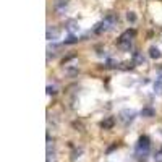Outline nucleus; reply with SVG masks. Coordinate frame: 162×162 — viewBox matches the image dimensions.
Wrapping results in <instances>:
<instances>
[{
    "label": "nucleus",
    "mask_w": 162,
    "mask_h": 162,
    "mask_svg": "<svg viewBox=\"0 0 162 162\" xmlns=\"http://www.w3.org/2000/svg\"><path fill=\"white\" fill-rule=\"evenodd\" d=\"M67 31L70 34H75L76 31H80V25H78L76 21H70V23H68V26H67Z\"/></svg>",
    "instance_id": "nucleus-8"
},
{
    "label": "nucleus",
    "mask_w": 162,
    "mask_h": 162,
    "mask_svg": "<svg viewBox=\"0 0 162 162\" xmlns=\"http://www.w3.org/2000/svg\"><path fill=\"white\" fill-rule=\"evenodd\" d=\"M149 147H151V141H149V138H147L146 135H144V136H139V139H138V144H136V149H138V153L147 154Z\"/></svg>",
    "instance_id": "nucleus-3"
},
{
    "label": "nucleus",
    "mask_w": 162,
    "mask_h": 162,
    "mask_svg": "<svg viewBox=\"0 0 162 162\" xmlns=\"http://www.w3.org/2000/svg\"><path fill=\"white\" fill-rule=\"evenodd\" d=\"M57 92V89H55V86H47V94H55Z\"/></svg>",
    "instance_id": "nucleus-16"
},
{
    "label": "nucleus",
    "mask_w": 162,
    "mask_h": 162,
    "mask_svg": "<svg viewBox=\"0 0 162 162\" xmlns=\"http://www.w3.org/2000/svg\"><path fill=\"white\" fill-rule=\"evenodd\" d=\"M120 120H122V123L125 126H128L130 123L135 120V117H136V110H133V109H123L122 112H120Z\"/></svg>",
    "instance_id": "nucleus-2"
},
{
    "label": "nucleus",
    "mask_w": 162,
    "mask_h": 162,
    "mask_svg": "<svg viewBox=\"0 0 162 162\" xmlns=\"http://www.w3.org/2000/svg\"><path fill=\"white\" fill-rule=\"evenodd\" d=\"M154 162H162V147H161V151H157V153H156V156H154Z\"/></svg>",
    "instance_id": "nucleus-15"
},
{
    "label": "nucleus",
    "mask_w": 162,
    "mask_h": 162,
    "mask_svg": "<svg viewBox=\"0 0 162 162\" xmlns=\"http://www.w3.org/2000/svg\"><path fill=\"white\" fill-rule=\"evenodd\" d=\"M113 125H115V118H113V117H107V118H105L104 122L101 123V126H102L104 130H110Z\"/></svg>",
    "instance_id": "nucleus-6"
},
{
    "label": "nucleus",
    "mask_w": 162,
    "mask_h": 162,
    "mask_svg": "<svg viewBox=\"0 0 162 162\" xmlns=\"http://www.w3.org/2000/svg\"><path fill=\"white\" fill-rule=\"evenodd\" d=\"M105 67H107V68H117V67H118V63H117L115 60H107Z\"/></svg>",
    "instance_id": "nucleus-14"
},
{
    "label": "nucleus",
    "mask_w": 162,
    "mask_h": 162,
    "mask_svg": "<svg viewBox=\"0 0 162 162\" xmlns=\"http://www.w3.org/2000/svg\"><path fill=\"white\" fill-rule=\"evenodd\" d=\"M154 115H156V110L153 107H144L141 110V117H144V118H151V117H154Z\"/></svg>",
    "instance_id": "nucleus-7"
},
{
    "label": "nucleus",
    "mask_w": 162,
    "mask_h": 162,
    "mask_svg": "<svg viewBox=\"0 0 162 162\" xmlns=\"http://www.w3.org/2000/svg\"><path fill=\"white\" fill-rule=\"evenodd\" d=\"M133 63L135 65H143L144 63V57L139 52H133Z\"/></svg>",
    "instance_id": "nucleus-10"
},
{
    "label": "nucleus",
    "mask_w": 162,
    "mask_h": 162,
    "mask_svg": "<svg viewBox=\"0 0 162 162\" xmlns=\"http://www.w3.org/2000/svg\"><path fill=\"white\" fill-rule=\"evenodd\" d=\"M109 29H110V26L107 25V21L104 20V21H99L97 25L94 26L92 33H94V34H102V33H105V31H109Z\"/></svg>",
    "instance_id": "nucleus-4"
},
{
    "label": "nucleus",
    "mask_w": 162,
    "mask_h": 162,
    "mask_svg": "<svg viewBox=\"0 0 162 162\" xmlns=\"http://www.w3.org/2000/svg\"><path fill=\"white\" fill-rule=\"evenodd\" d=\"M126 20H128L130 23H135L136 21V15L133 12H128V13H126Z\"/></svg>",
    "instance_id": "nucleus-13"
},
{
    "label": "nucleus",
    "mask_w": 162,
    "mask_h": 162,
    "mask_svg": "<svg viewBox=\"0 0 162 162\" xmlns=\"http://www.w3.org/2000/svg\"><path fill=\"white\" fill-rule=\"evenodd\" d=\"M136 36V31L135 29H126L125 33H122V36L117 39V44H118L120 49L123 50H130L131 49V42Z\"/></svg>",
    "instance_id": "nucleus-1"
},
{
    "label": "nucleus",
    "mask_w": 162,
    "mask_h": 162,
    "mask_svg": "<svg viewBox=\"0 0 162 162\" xmlns=\"http://www.w3.org/2000/svg\"><path fill=\"white\" fill-rule=\"evenodd\" d=\"M154 91H156L157 94H162V81H156V83H154Z\"/></svg>",
    "instance_id": "nucleus-12"
},
{
    "label": "nucleus",
    "mask_w": 162,
    "mask_h": 162,
    "mask_svg": "<svg viewBox=\"0 0 162 162\" xmlns=\"http://www.w3.org/2000/svg\"><path fill=\"white\" fill-rule=\"evenodd\" d=\"M149 57L154 58V60H157V58L162 57V54H161V50L157 49V47H151L149 49Z\"/></svg>",
    "instance_id": "nucleus-9"
},
{
    "label": "nucleus",
    "mask_w": 162,
    "mask_h": 162,
    "mask_svg": "<svg viewBox=\"0 0 162 162\" xmlns=\"http://www.w3.org/2000/svg\"><path fill=\"white\" fill-rule=\"evenodd\" d=\"M60 36V31L55 29V28H47V39L49 41H55Z\"/></svg>",
    "instance_id": "nucleus-5"
},
{
    "label": "nucleus",
    "mask_w": 162,
    "mask_h": 162,
    "mask_svg": "<svg viewBox=\"0 0 162 162\" xmlns=\"http://www.w3.org/2000/svg\"><path fill=\"white\" fill-rule=\"evenodd\" d=\"M78 42V37L75 36V34H70V36L65 39V44H76Z\"/></svg>",
    "instance_id": "nucleus-11"
}]
</instances>
